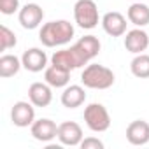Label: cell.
Masks as SVG:
<instances>
[{
    "mask_svg": "<svg viewBox=\"0 0 149 149\" xmlns=\"http://www.w3.org/2000/svg\"><path fill=\"white\" fill-rule=\"evenodd\" d=\"M83 137H84L83 128L76 121H63L61 125H58V140L61 146H68V147L81 146Z\"/></svg>",
    "mask_w": 149,
    "mask_h": 149,
    "instance_id": "obj_7",
    "label": "cell"
},
{
    "mask_svg": "<svg viewBox=\"0 0 149 149\" xmlns=\"http://www.w3.org/2000/svg\"><path fill=\"white\" fill-rule=\"evenodd\" d=\"M16 11H19V0H0V13L11 16Z\"/></svg>",
    "mask_w": 149,
    "mask_h": 149,
    "instance_id": "obj_22",
    "label": "cell"
},
{
    "mask_svg": "<svg viewBox=\"0 0 149 149\" xmlns=\"http://www.w3.org/2000/svg\"><path fill=\"white\" fill-rule=\"evenodd\" d=\"M130 70L139 79H149V54H135V58L130 63Z\"/></svg>",
    "mask_w": 149,
    "mask_h": 149,
    "instance_id": "obj_20",
    "label": "cell"
},
{
    "mask_svg": "<svg viewBox=\"0 0 149 149\" xmlns=\"http://www.w3.org/2000/svg\"><path fill=\"white\" fill-rule=\"evenodd\" d=\"M18 19L25 30H35L44 19V11L39 4H26L18 11Z\"/></svg>",
    "mask_w": 149,
    "mask_h": 149,
    "instance_id": "obj_8",
    "label": "cell"
},
{
    "mask_svg": "<svg viewBox=\"0 0 149 149\" xmlns=\"http://www.w3.org/2000/svg\"><path fill=\"white\" fill-rule=\"evenodd\" d=\"M51 63H53V65H58V67H63V68H67V70H70V72L76 70V68H79L76 58H74V54H72V51H70V47H68V49L54 51V54L51 56Z\"/></svg>",
    "mask_w": 149,
    "mask_h": 149,
    "instance_id": "obj_19",
    "label": "cell"
},
{
    "mask_svg": "<svg viewBox=\"0 0 149 149\" xmlns=\"http://www.w3.org/2000/svg\"><path fill=\"white\" fill-rule=\"evenodd\" d=\"M126 18L118 13V11H111V13H105L104 18H102V28L107 35L111 37H121L126 33Z\"/></svg>",
    "mask_w": 149,
    "mask_h": 149,
    "instance_id": "obj_10",
    "label": "cell"
},
{
    "mask_svg": "<svg viewBox=\"0 0 149 149\" xmlns=\"http://www.w3.org/2000/svg\"><path fill=\"white\" fill-rule=\"evenodd\" d=\"M23 63H21V58H18L16 54H4L0 58V77L2 79H9L21 70Z\"/></svg>",
    "mask_w": 149,
    "mask_h": 149,
    "instance_id": "obj_18",
    "label": "cell"
},
{
    "mask_svg": "<svg viewBox=\"0 0 149 149\" xmlns=\"http://www.w3.org/2000/svg\"><path fill=\"white\" fill-rule=\"evenodd\" d=\"M30 133L39 142H51L58 137V125L49 118H40L33 121V125L30 126Z\"/></svg>",
    "mask_w": 149,
    "mask_h": 149,
    "instance_id": "obj_9",
    "label": "cell"
},
{
    "mask_svg": "<svg viewBox=\"0 0 149 149\" xmlns=\"http://www.w3.org/2000/svg\"><path fill=\"white\" fill-rule=\"evenodd\" d=\"M11 121L18 128L32 126L35 121V105L32 102H25V100L16 102L11 109Z\"/></svg>",
    "mask_w": 149,
    "mask_h": 149,
    "instance_id": "obj_6",
    "label": "cell"
},
{
    "mask_svg": "<svg viewBox=\"0 0 149 149\" xmlns=\"http://www.w3.org/2000/svg\"><path fill=\"white\" fill-rule=\"evenodd\" d=\"M60 100H61V105L67 109H77L86 102V91L79 84H70V86H65Z\"/></svg>",
    "mask_w": 149,
    "mask_h": 149,
    "instance_id": "obj_15",
    "label": "cell"
},
{
    "mask_svg": "<svg viewBox=\"0 0 149 149\" xmlns=\"http://www.w3.org/2000/svg\"><path fill=\"white\" fill-rule=\"evenodd\" d=\"M84 123L91 132H97V133L107 132L111 126L109 111L105 109V105L93 102V104L86 105V109H84Z\"/></svg>",
    "mask_w": 149,
    "mask_h": 149,
    "instance_id": "obj_5",
    "label": "cell"
},
{
    "mask_svg": "<svg viewBox=\"0 0 149 149\" xmlns=\"http://www.w3.org/2000/svg\"><path fill=\"white\" fill-rule=\"evenodd\" d=\"M116 81L114 72L104 65L98 63H91L88 65L83 74H81V83L84 88L90 90H109Z\"/></svg>",
    "mask_w": 149,
    "mask_h": 149,
    "instance_id": "obj_2",
    "label": "cell"
},
{
    "mask_svg": "<svg viewBox=\"0 0 149 149\" xmlns=\"http://www.w3.org/2000/svg\"><path fill=\"white\" fill-rule=\"evenodd\" d=\"M74 19L83 30H91L98 25V7L93 0H77L74 6Z\"/></svg>",
    "mask_w": 149,
    "mask_h": 149,
    "instance_id": "obj_4",
    "label": "cell"
},
{
    "mask_svg": "<svg viewBox=\"0 0 149 149\" xmlns=\"http://www.w3.org/2000/svg\"><path fill=\"white\" fill-rule=\"evenodd\" d=\"M81 147L83 149H104V142L97 137H86V139H83Z\"/></svg>",
    "mask_w": 149,
    "mask_h": 149,
    "instance_id": "obj_23",
    "label": "cell"
},
{
    "mask_svg": "<svg viewBox=\"0 0 149 149\" xmlns=\"http://www.w3.org/2000/svg\"><path fill=\"white\" fill-rule=\"evenodd\" d=\"M125 47L133 54H140L149 47V35L142 28H133L125 33Z\"/></svg>",
    "mask_w": 149,
    "mask_h": 149,
    "instance_id": "obj_12",
    "label": "cell"
},
{
    "mask_svg": "<svg viewBox=\"0 0 149 149\" xmlns=\"http://www.w3.org/2000/svg\"><path fill=\"white\" fill-rule=\"evenodd\" d=\"M126 18L132 25L144 28L149 25V6L142 4V2H133L128 11H126Z\"/></svg>",
    "mask_w": 149,
    "mask_h": 149,
    "instance_id": "obj_17",
    "label": "cell"
},
{
    "mask_svg": "<svg viewBox=\"0 0 149 149\" xmlns=\"http://www.w3.org/2000/svg\"><path fill=\"white\" fill-rule=\"evenodd\" d=\"M16 44H18L16 33L11 28H7L6 25H2V26H0V49L7 51V49H13Z\"/></svg>",
    "mask_w": 149,
    "mask_h": 149,
    "instance_id": "obj_21",
    "label": "cell"
},
{
    "mask_svg": "<svg viewBox=\"0 0 149 149\" xmlns=\"http://www.w3.org/2000/svg\"><path fill=\"white\" fill-rule=\"evenodd\" d=\"M74 33H76V30L70 21L56 19L42 25V28L39 30V40L46 47H58L68 44L74 39Z\"/></svg>",
    "mask_w": 149,
    "mask_h": 149,
    "instance_id": "obj_1",
    "label": "cell"
},
{
    "mask_svg": "<svg viewBox=\"0 0 149 149\" xmlns=\"http://www.w3.org/2000/svg\"><path fill=\"white\" fill-rule=\"evenodd\" d=\"M21 63L28 72H42L47 68V54L40 47H30L23 53Z\"/></svg>",
    "mask_w": 149,
    "mask_h": 149,
    "instance_id": "obj_11",
    "label": "cell"
},
{
    "mask_svg": "<svg viewBox=\"0 0 149 149\" xmlns=\"http://www.w3.org/2000/svg\"><path fill=\"white\" fill-rule=\"evenodd\" d=\"M44 81L51 86V88H65L70 83V70L58 67V65H49L44 70Z\"/></svg>",
    "mask_w": 149,
    "mask_h": 149,
    "instance_id": "obj_16",
    "label": "cell"
},
{
    "mask_svg": "<svg viewBox=\"0 0 149 149\" xmlns=\"http://www.w3.org/2000/svg\"><path fill=\"white\" fill-rule=\"evenodd\" d=\"M135 2H142V0H135Z\"/></svg>",
    "mask_w": 149,
    "mask_h": 149,
    "instance_id": "obj_24",
    "label": "cell"
},
{
    "mask_svg": "<svg viewBox=\"0 0 149 149\" xmlns=\"http://www.w3.org/2000/svg\"><path fill=\"white\" fill-rule=\"evenodd\" d=\"M28 100L35 107H47L53 102V91L47 83H32L28 88Z\"/></svg>",
    "mask_w": 149,
    "mask_h": 149,
    "instance_id": "obj_14",
    "label": "cell"
},
{
    "mask_svg": "<svg viewBox=\"0 0 149 149\" xmlns=\"http://www.w3.org/2000/svg\"><path fill=\"white\" fill-rule=\"evenodd\" d=\"M100 47H102V44L95 35H84L74 46H70V51L77 61V67H84V65H88V61H91L95 56H98Z\"/></svg>",
    "mask_w": 149,
    "mask_h": 149,
    "instance_id": "obj_3",
    "label": "cell"
},
{
    "mask_svg": "<svg viewBox=\"0 0 149 149\" xmlns=\"http://www.w3.org/2000/svg\"><path fill=\"white\" fill-rule=\"evenodd\" d=\"M126 140L132 146H146L149 142V123L135 119L126 126Z\"/></svg>",
    "mask_w": 149,
    "mask_h": 149,
    "instance_id": "obj_13",
    "label": "cell"
}]
</instances>
